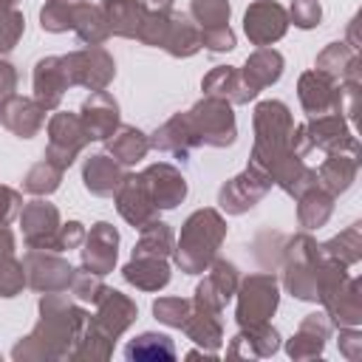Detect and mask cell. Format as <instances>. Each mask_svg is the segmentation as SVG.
<instances>
[{"label":"cell","mask_w":362,"mask_h":362,"mask_svg":"<svg viewBox=\"0 0 362 362\" xmlns=\"http://www.w3.org/2000/svg\"><path fill=\"white\" fill-rule=\"evenodd\" d=\"M223 235H226V223L215 209L192 212L187 218L184 229H181V240H178V249H175L178 266L189 274L204 272L212 263L215 249L221 246Z\"/></svg>","instance_id":"1"},{"label":"cell","mask_w":362,"mask_h":362,"mask_svg":"<svg viewBox=\"0 0 362 362\" xmlns=\"http://www.w3.org/2000/svg\"><path fill=\"white\" fill-rule=\"evenodd\" d=\"M187 116H189V124H192V130L198 136V144L226 147V144L235 141V116H232L226 99L206 96Z\"/></svg>","instance_id":"2"},{"label":"cell","mask_w":362,"mask_h":362,"mask_svg":"<svg viewBox=\"0 0 362 362\" xmlns=\"http://www.w3.org/2000/svg\"><path fill=\"white\" fill-rule=\"evenodd\" d=\"M62 68H65L68 85H85L90 90H105L116 74L110 54L105 48H96V45L62 57Z\"/></svg>","instance_id":"3"},{"label":"cell","mask_w":362,"mask_h":362,"mask_svg":"<svg viewBox=\"0 0 362 362\" xmlns=\"http://www.w3.org/2000/svg\"><path fill=\"white\" fill-rule=\"evenodd\" d=\"M88 133L79 122V116L74 113H57L48 122V150H45V161H51L54 167L65 170L74 164V158L79 156V150L88 144Z\"/></svg>","instance_id":"4"},{"label":"cell","mask_w":362,"mask_h":362,"mask_svg":"<svg viewBox=\"0 0 362 362\" xmlns=\"http://www.w3.org/2000/svg\"><path fill=\"white\" fill-rule=\"evenodd\" d=\"M272 184H274V181L269 178V173L249 161V167H246L240 175H235L232 181H226V184L221 187L218 204H221L226 212L240 215V212L252 209V206L266 195V189H269Z\"/></svg>","instance_id":"5"},{"label":"cell","mask_w":362,"mask_h":362,"mask_svg":"<svg viewBox=\"0 0 362 362\" xmlns=\"http://www.w3.org/2000/svg\"><path fill=\"white\" fill-rule=\"evenodd\" d=\"M277 308V283L272 274H252L240 288L238 322L240 325H260Z\"/></svg>","instance_id":"6"},{"label":"cell","mask_w":362,"mask_h":362,"mask_svg":"<svg viewBox=\"0 0 362 362\" xmlns=\"http://www.w3.org/2000/svg\"><path fill=\"white\" fill-rule=\"evenodd\" d=\"M288 17L274 0H257L246 8L243 17V31L255 45H272L286 34Z\"/></svg>","instance_id":"7"},{"label":"cell","mask_w":362,"mask_h":362,"mask_svg":"<svg viewBox=\"0 0 362 362\" xmlns=\"http://www.w3.org/2000/svg\"><path fill=\"white\" fill-rule=\"evenodd\" d=\"M23 235L31 249H54L57 252V232H59V212L48 201H31L23 215Z\"/></svg>","instance_id":"8"},{"label":"cell","mask_w":362,"mask_h":362,"mask_svg":"<svg viewBox=\"0 0 362 362\" xmlns=\"http://www.w3.org/2000/svg\"><path fill=\"white\" fill-rule=\"evenodd\" d=\"M141 181H144L147 195L156 204V209H173L187 198V181L170 164H150L141 173Z\"/></svg>","instance_id":"9"},{"label":"cell","mask_w":362,"mask_h":362,"mask_svg":"<svg viewBox=\"0 0 362 362\" xmlns=\"http://www.w3.org/2000/svg\"><path fill=\"white\" fill-rule=\"evenodd\" d=\"M23 266L28 272V283L34 288H40V291H59V288H65L74 280V269L62 257L48 255L42 249L28 252Z\"/></svg>","instance_id":"10"},{"label":"cell","mask_w":362,"mask_h":362,"mask_svg":"<svg viewBox=\"0 0 362 362\" xmlns=\"http://www.w3.org/2000/svg\"><path fill=\"white\" fill-rule=\"evenodd\" d=\"M116 206L122 212V218L127 223H133L136 229H144L147 223L156 221V204L147 195V187L141 181V175H124V181L116 189Z\"/></svg>","instance_id":"11"},{"label":"cell","mask_w":362,"mask_h":362,"mask_svg":"<svg viewBox=\"0 0 362 362\" xmlns=\"http://www.w3.org/2000/svg\"><path fill=\"white\" fill-rule=\"evenodd\" d=\"M79 122H82V127H85L90 141L113 136V130L119 127V105H116V99L110 93H105V90H93L82 102Z\"/></svg>","instance_id":"12"},{"label":"cell","mask_w":362,"mask_h":362,"mask_svg":"<svg viewBox=\"0 0 362 362\" xmlns=\"http://www.w3.org/2000/svg\"><path fill=\"white\" fill-rule=\"evenodd\" d=\"M300 102L311 119L339 113V88L334 85L331 76L320 71H308L300 76Z\"/></svg>","instance_id":"13"},{"label":"cell","mask_w":362,"mask_h":362,"mask_svg":"<svg viewBox=\"0 0 362 362\" xmlns=\"http://www.w3.org/2000/svg\"><path fill=\"white\" fill-rule=\"evenodd\" d=\"M116 246H119V232L110 226V223H105V221H99L93 229H90V235H88V240H85V249H82V266L90 272V274H107L110 269H113V263H116Z\"/></svg>","instance_id":"14"},{"label":"cell","mask_w":362,"mask_h":362,"mask_svg":"<svg viewBox=\"0 0 362 362\" xmlns=\"http://www.w3.org/2000/svg\"><path fill=\"white\" fill-rule=\"evenodd\" d=\"M68 90V76L62 68V57H45L34 68V96L45 110H54Z\"/></svg>","instance_id":"15"},{"label":"cell","mask_w":362,"mask_h":362,"mask_svg":"<svg viewBox=\"0 0 362 362\" xmlns=\"http://www.w3.org/2000/svg\"><path fill=\"white\" fill-rule=\"evenodd\" d=\"M0 119H3V124H6L11 133H17V136H23V139H31V136L42 127V122H45V107H42L40 102H34V99L11 96V99L0 107Z\"/></svg>","instance_id":"16"},{"label":"cell","mask_w":362,"mask_h":362,"mask_svg":"<svg viewBox=\"0 0 362 362\" xmlns=\"http://www.w3.org/2000/svg\"><path fill=\"white\" fill-rule=\"evenodd\" d=\"M235 286H238V272L232 263L226 260H215L212 263V272L209 277L198 286V305L209 308V311H218L232 294H235Z\"/></svg>","instance_id":"17"},{"label":"cell","mask_w":362,"mask_h":362,"mask_svg":"<svg viewBox=\"0 0 362 362\" xmlns=\"http://www.w3.org/2000/svg\"><path fill=\"white\" fill-rule=\"evenodd\" d=\"M305 133L311 139V147H322L328 153H342V150L356 153V139L339 116H317V122H311Z\"/></svg>","instance_id":"18"},{"label":"cell","mask_w":362,"mask_h":362,"mask_svg":"<svg viewBox=\"0 0 362 362\" xmlns=\"http://www.w3.org/2000/svg\"><path fill=\"white\" fill-rule=\"evenodd\" d=\"M280 74H283V57L277 51H272V48H260L246 59V65L240 71V79H243L246 90L252 96H257V90H263L266 85L277 82Z\"/></svg>","instance_id":"19"},{"label":"cell","mask_w":362,"mask_h":362,"mask_svg":"<svg viewBox=\"0 0 362 362\" xmlns=\"http://www.w3.org/2000/svg\"><path fill=\"white\" fill-rule=\"evenodd\" d=\"M82 178H85V187L93 192V195H116L119 184L124 181V173H122V164L107 158V156H90L85 161V170H82Z\"/></svg>","instance_id":"20"},{"label":"cell","mask_w":362,"mask_h":362,"mask_svg":"<svg viewBox=\"0 0 362 362\" xmlns=\"http://www.w3.org/2000/svg\"><path fill=\"white\" fill-rule=\"evenodd\" d=\"M107 31L119 34V37H139V25L144 17V6L136 0H105L102 6Z\"/></svg>","instance_id":"21"},{"label":"cell","mask_w":362,"mask_h":362,"mask_svg":"<svg viewBox=\"0 0 362 362\" xmlns=\"http://www.w3.org/2000/svg\"><path fill=\"white\" fill-rule=\"evenodd\" d=\"M124 280L133 283V286H139V288L156 291V288L167 286V280H170V266L164 263V257L139 255V257H133V260L124 266Z\"/></svg>","instance_id":"22"},{"label":"cell","mask_w":362,"mask_h":362,"mask_svg":"<svg viewBox=\"0 0 362 362\" xmlns=\"http://www.w3.org/2000/svg\"><path fill=\"white\" fill-rule=\"evenodd\" d=\"M147 147H150V139H147L141 130L127 127V124L116 127L113 136H107V150H110L113 161H119L122 167L141 161L144 153H147Z\"/></svg>","instance_id":"23"},{"label":"cell","mask_w":362,"mask_h":362,"mask_svg":"<svg viewBox=\"0 0 362 362\" xmlns=\"http://www.w3.org/2000/svg\"><path fill=\"white\" fill-rule=\"evenodd\" d=\"M204 93L206 96H218V99H226V102H249V99H255L249 90H246V85H243V79H240V74L235 71V68H229V65H223V68H215L212 74H206L204 76Z\"/></svg>","instance_id":"24"},{"label":"cell","mask_w":362,"mask_h":362,"mask_svg":"<svg viewBox=\"0 0 362 362\" xmlns=\"http://www.w3.org/2000/svg\"><path fill=\"white\" fill-rule=\"evenodd\" d=\"M173 57H192L201 48V31L195 28V23L184 14H170V28L164 37V45Z\"/></svg>","instance_id":"25"},{"label":"cell","mask_w":362,"mask_h":362,"mask_svg":"<svg viewBox=\"0 0 362 362\" xmlns=\"http://www.w3.org/2000/svg\"><path fill=\"white\" fill-rule=\"evenodd\" d=\"M359 62L356 54L345 42H331L320 57H317V71L331 76V79H359Z\"/></svg>","instance_id":"26"},{"label":"cell","mask_w":362,"mask_h":362,"mask_svg":"<svg viewBox=\"0 0 362 362\" xmlns=\"http://www.w3.org/2000/svg\"><path fill=\"white\" fill-rule=\"evenodd\" d=\"M317 178L322 181V187L337 195V192H345L351 187V181L356 178V161L354 156H342V153H331L328 161L320 167Z\"/></svg>","instance_id":"27"},{"label":"cell","mask_w":362,"mask_h":362,"mask_svg":"<svg viewBox=\"0 0 362 362\" xmlns=\"http://www.w3.org/2000/svg\"><path fill=\"white\" fill-rule=\"evenodd\" d=\"M74 31L79 34L82 42L88 45H99L107 40V23L99 6H88V3H76V14H74Z\"/></svg>","instance_id":"28"},{"label":"cell","mask_w":362,"mask_h":362,"mask_svg":"<svg viewBox=\"0 0 362 362\" xmlns=\"http://www.w3.org/2000/svg\"><path fill=\"white\" fill-rule=\"evenodd\" d=\"M331 209H334V204H331V192H322V189H317V187H311V189H305L303 195H300V223L305 226V229H314V226H322L328 218H331Z\"/></svg>","instance_id":"29"},{"label":"cell","mask_w":362,"mask_h":362,"mask_svg":"<svg viewBox=\"0 0 362 362\" xmlns=\"http://www.w3.org/2000/svg\"><path fill=\"white\" fill-rule=\"evenodd\" d=\"M170 252H173V232H170V226L161 223V221H153V223H147V226L141 229V240L136 243L133 257H139V255L164 257V255H170Z\"/></svg>","instance_id":"30"},{"label":"cell","mask_w":362,"mask_h":362,"mask_svg":"<svg viewBox=\"0 0 362 362\" xmlns=\"http://www.w3.org/2000/svg\"><path fill=\"white\" fill-rule=\"evenodd\" d=\"M124 354H127V359H158V356L173 359L175 348H173L170 337H164V334H141L136 342L127 345Z\"/></svg>","instance_id":"31"},{"label":"cell","mask_w":362,"mask_h":362,"mask_svg":"<svg viewBox=\"0 0 362 362\" xmlns=\"http://www.w3.org/2000/svg\"><path fill=\"white\" fill-rule=\"evenodd\" d=\"M320 255H325L331 260H342V263H356L359 260V226L354 223L348 232H342L339 238L320 246Z\"/></svg>","instance_id":"32"},{"label":"cell","mask_w":362,"mask_h":362,"mask_svg":"<svg viewBox=\"0 0 362 362\" xmlns=\"http://www.w3.org/2000/svg\"><path fill=\"white\" fill-rule=\"evenodd\" d=\"M59 178H62V170L59 167H54L51 161H40V164H34L28 170L23 187L28 192H34V195H48V192H54L59 187Z\"/></svg>","instance_id":"33"},{"label":"cell","mask_w":362,"mask_h":362,"mask_svg":"<svg viewBox=\"0 0 362 362\" xmlns=\"http://www.w3.org/2000/svg\"><path fill=\"white\" fill-rule=\"evenodd\" d=\"M74 14H76V3H62V0H48L40 11L42 28L45 31H68L74 28Z\"/></svg>","instance_id":"34"},{"label":"cell","mask_w":362,"mask_h":362,"mask_svg":"<svg viewBox=\"0 0 362 362\" xmlns=\"http://www.w3.org/2000/svg\"><path fill=\"white\" fill-rule=\"evenodd\" d=\"M192 17L201 28H218L229 23V3L226 0H192Z\"/></svg>","instance_id":"35"},{"label":"cell","mask_w":362,"mask_h":362,"mask_svg":"<svg viewBox=\"0 0 362 362\" xmlns=\"http://www.w3.org/2000/svg\"><path fill=\"white\" fill-rule=\"evenodd\" d=\"M189 303L187 300H181V297H161V300H156V305H153V311H156V317L161 320V322H167V325H184L187 322V317H189Z\"/></svg>","instance_id":"36"},{"label":"cell","mask_w":362,"mask_h":362,"mask_svg":"<svg viewBox=\"0 0 362 362\" xmlns=\"http://www.w3.org/2000/svg\"><path fill=\"white\" fill-rule=\"evenodd\" d=\"M23 25H25V20H23L20 11H14V8H3L0 11V54L14 48V42L23 34Z\"/></svg>","instance_id":"37"},{"label":"cell","mask_w":362,"mask_h":362,"mask_svg":"<svg viewBox=\"0 0 362 362\" xmlns=\"http://www.w3.org/2000/svg\"><path fill=\"white\" fill-rule=\"evenodd\" d=\"M201 45H206L209 51H229L235 48V34L229 31V25L201 28Z\"/></svg>","instance_id":"38"},{"label":"cell","mask_w":362,"mask_h":362,"mask_svg":"<svg viewBox=\"0 0 362 362\" xmlns=\"http://www.w3.org/2000/svg\"><path fill=\"white\" fill-rule=\"evenodd\" d=\"M320 3L317 0H294L291 6V17H294V25L300 28H314L320 23Z\"/></svg>","instance_id":"39"},{"label":"cell","mask_w":362,"mask_h":362,"mask_svg":"<svg viewBox=\"0 0 362 362\" xmlns=\"http://www.w3.org/2000/svg\"><path fill=\"white\" fill-rule=\"evenodd\" d=\"M82 238H85V229H82L79 221H68V223H62L59 232H57V252L76 249V246L82 243Z\"/></svg>","instance_id":"40"},{"label":"cell","mask_w":362,"mask_h":362,"mask_svg":"<svg viewBox=\"0 0 362 362\" xmlns=\"http://www.w3.org/2000/svg\"><path fill=\"white\" fill-rule=\"evenodd\" d=\"M102 291H105V286L96 277H90V272L74 277V294L76 297H82V300H99Z\"/></svg>","instance_id":"41"},{"label":"cell","mask_w":362,"mask_h":362,"mask_svg":"<svg viewBox=\"0 0 362 362\" xmlns=\"http://www.w3.org/2000/svg\"><path fill=\"white\" fill-rule=\"evenodd\" d=\"M17 209H20V195L8 187H0V223L11 221L17 215Z\"/></svg>","instance_id":"42"},{"label":"cell","mask_w":362,"mask_h":362,"mask_svg":"<svg viewBox=\"0 0 362 362\" xmlns=\"http://www.w3.org/2000/svg\"><path fill=\"white\" fill-rule=\"evenodd\" d=\"M14 82H17V74L8 62L0 59V107L11 99V90H14Z\"/></svg>","instance_id":"43"},{"label":"cell","mask_w":362,"mask_h":362,"mask_svg":"<svg viewBox=\"0 0 362 362\" xmlns=\"http://www.w3.org/2000/svg\"><path fill=\"white\" fill-rule=\"evenodd\" d=\"M141 6H144V11H153V14H170L173 0H144Z\"/></svg>","instance_id":"44"},{"label":"cell","mask_w":362,"mask_h":362,"mask_svg":"<svg viewBox=\"0 0 362 362\" xmlns=\"http://www.w3.org/2000/svg\"><path fill=\"white\" fill-rule=\"evenodd\" d=\"M62 3H76V0H62Z\"/></svg>","instance_id":"45"}]
</instances>
